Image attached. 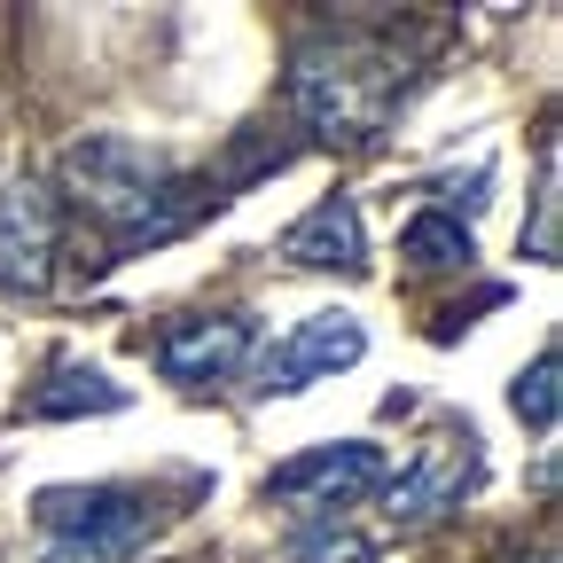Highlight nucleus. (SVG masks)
<instances>
[{"instance_id":"obj_7","label":"nucleus","mask_w":563,"mask_h":563,"mask_svg":"<svg viewBox=\"0 0 563 563\" xmlns=\"http://www.w3.org/2000/svg\"><path fill=\"white\" fill-rule=\"evenodd\" d=\"M55 196L40 180H9L0 188V290L40 298L55 282Z\"/></svg>"},{"instance_id":"obj_3","label":"nucleus","mask_w":563,"mask_h":563,"mask_svg":"<svg viewBox=\"0 0 563 563\" xmlns=\"http://www.w3.org/2000/svg\"><path fill=\"white\" fill-rule=\"evenodd\" d=\"M32 517L47 532V563H125L157 532L133 485H47Z\"/></svg>"},{"instance_id":"obj_2","label":"nucleus","mask_w":563,"mask_h":563,"mask_svg":"<svg viewBox=\"0 0 563 563\" xmlns=\"http://www.w3.org/2000/svg\"><path fill=\"white\" fill-rule=\"evenodd\" d=\"M290 102L321 141H376L399 102V55L361 32L306 40L290 63Z\"/></svg>"},{"instance_id":"obj_1","label":"nucleus","mask_w":563,"mask_h":563,"mask_svg":"<svg viewBox=\"0 0 563 563\" xmlns=\"http://www.w3.org/2000/svg\"><path fill=\"white\" fill-rule=\"evenodd\" d=\"M63 196L110 228V258H141L173 235H188L203 211H220V188H203L188 173H173V157H157L133 133H87L63 150Z\"/></svg>"},{"instance_id":"obj_11","label":"nucleus","mask_w":563,"mask_h":563,"mask_svg":"<svg viewBox=\"0 0 563 563\" xmlns=\"http://www.w3.org/2000/svg\"><path fill=\"white\" fill-rule=\"evenodd\" d=\"M399 258L422 266V274H446V266H470L477 243H470L462 220H446V211H415V220L399 228Z\"/></svg>"},{"instance_id":"obj_4","label":"nucleus","mask_w":563,"mask_h":563,"mask_svg":"<svg viewBox=\"0 0 563 563\" xmlns=\"http://www.w3.org/2000/svg\"><path fill=\"white\" fill-rule=\"evenodd\" d=\"M391 485V462L384 446L368 439H329V446H306L290 454L274 477H266V501H290L298 517H344V509H361L368 493Z\"/></svg>"},{"instance_id":"obj_12","label":"nucleus","mask_w":563,"mask_h":563,"mask_svg":"<svg viewBox=\"0 0 563 563\" xmlns=\"http://www.w3.org/2000/svg\"><path fill=\"white\" fill-rule=\"evenodd\" d=\"M555 376H563V352L548 344V352H532V368L509 384V407H517V422H525V431H555V415H563V391H555Z\"/></svg>"},{"instance_id":"obj_5","label":"nucleus","mask_w":563,"mask_h":563,"mask_svg":"<svg viewBox=\"0 0 563 563\" xmlns=\"http://www.w3.org/2000/svg\"><path fill=\"white\" fill-rule=\"evenodd\" d=\"M477 477H485V454H477V431H439L431 446L415 454V470L407 477H391V525L399 532H415V525H431V517H446V509H462L470 493H477Z\"/></svg>"},{"instance_id":"obj_9","label":"nucleus","mask_w":563,"mask_h":563,"mask_svg":"<svg viewBox=\"0 0 563 563\" xmlns=\"http://www.w3.org/2000/svg\"><path fill=\"white\" fill-rule=\"evenodd\" d=\"M282 258H290V266H313V274H352V266H368L361 203H352V196H321L306 220L282 228Z\"/></svg>"},{"instance_id":"obj_13","label":"nucleus","mask_w":563,"mask_h":563,"mask_svg":"<svg viewBox=\"0 0 563 563\" xmlns=\"http://www.w3.org/2000/svg\"><path fill=\"white\" fill-rule=\"evenodd\" d=\"M555 150H548V165H540V196H532V235H525V258H540V266H555V220H563V196H555Z\"/></svg>"},{"instance_id":"obj_14","label":"nucleus","mask_w":563,"mask_h":563,"mask_svg":"<svg viewBox=\"0 0 563 563\" xmlns=\"http://www.w3.org/2000/svg\"><path fill=\"white\" fill-rule=\"evenodd\" d=\"M525 563H555V548H532V555H525Z\"/></svg>"},{"instance_id":"obj_8","label":"nucleus","mask_w":563,"mask_h":563,"mask_svg":"<svg viewBox=\"0 0 563 563\" xmlns=\"http://www.w3.org/2000/svg\"><path fill=\"white\" fill-rule=\"evenodd\" d=\"M243 352H251L243 313H196V321H173L157 336V368H165V384H220L243 368Z\"/></svg>"},{"instance_id":"obj_10","label":"nucleus","mask_w":563,"mask_h":563,"mask_svg":"<svg viewBox=\"0 0 563 563\" xmlns=\"http://www.w3.org/2000/svg\"><path fill=\"white\" fill-rule=\"evenodd\" d=\"M133 391L125 384H110L102 368H87V361H63L40 391H32V415L40 422H70V415H118Z\"/></svg>"},{"instance_id":"obj_6","label":"nucleus","mask_w":563,"mask_h":563,"mask_svg":"<svg viewBox=\"0 0 563 563\" xmlns=\"http://www.w3.org/2000/svg\"><path fill=\"white\" fill-rule=\"evenodd\" d=\"M361 352H368L361 313H313V321H298L290 336H282V344L266 352L258 391H306V384H321V376L361 368Z\"/></svg>"}]
</instances>
